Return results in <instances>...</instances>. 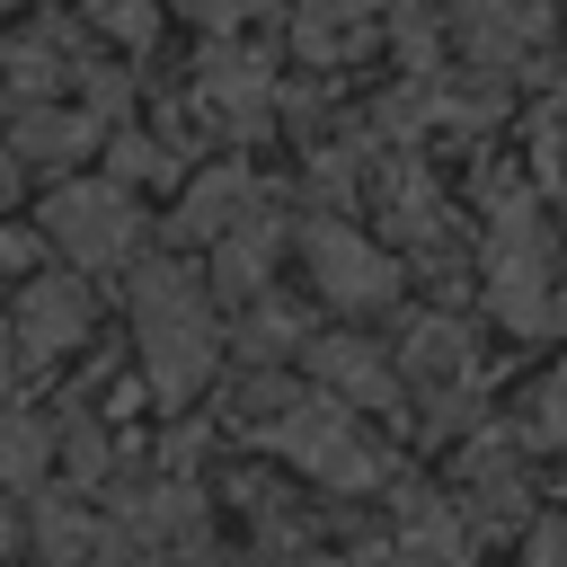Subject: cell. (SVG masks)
Instances as JSON below:
<instances>
[{"instance_id":"1","label":"cell","mask_w":567,"mask_h":567,"mask_svg":"<svg viewBox=\"0 0 567 567\" xmlns=\"http://www.w3.org/2000/svg\"><path fill=\"white\" fill-rule=\"evenodd\" d=\"M133 319H142V381L159 399H195L213 381V310L186 266H133Z\"/></svg>"},{"instance_id":"2","label":"cell","mask_w":567,"mask_h":567,"mask_svg":"<svg viewBox=\"0 0 567 567\" xmlns=\"http://www.w3.org/2000/svg\"><path fill=\"white\" fill-rule=\"evenodd\" d=\"M266 443H275L284 461L319 470L328 487H372V478H381V461L363 452V434H354L346 399H301V408H284V416L266 425Z\"/></svg>"},{"instance_id":"3","label":"cell","mask_w":567,"mask_h":567,"mask_svg":"<svg viewBox=\"0 0 567 567\" xmlns=\"http://www.w3.org/2000/svg\"><path fill=\"white\" fill-rule=\"evenodd\" d=\"M133 230H142V213H133V195L106 186V177L53 186V204H44V239L71 248V266H115V257L133 248Z\"/></svg>"},{"instance_id":"4","label":"cell","mask_w":567,"mask_h":567,"mask_svg":"<svg viewBox=\"0 0 567 567\" xmlns=\"http://www.w3.org/2000/svg\"><path fill=\"white\" fill-rule=\"evenodd\" d=\"M310 275H319V292H328L337 310H381V301L399 292V266H390L372 239H354L346 221H319V230H310Z\"/></svg>"},{"instance_id":"5","label":"cell","mask_w":567,"mask_h":567,"mask_svg":"<svg viewBox=\"0 0 567 567\" xmlns=\"http://www.w3.org/2000/svg\"><path fill=\"white\" fill-rule=\"evenodd\" d=\"M80 328H89V284L35 275V284L18 292V346H27V354H62Z\"/></svg>"},{"instance_id":"6","label":"cell","mask_w":567,"mask_h":567,"mask_svg":"<svg viewBox=\"0 0 567 567\" xmlns=\"http://www.w3.org/2000/svg\"><path fill=\"white\" fill-rule=\"evenodd\" d=\"M248 204H257V186H248L239 168H213V177H195V186H186L177 230H186V239H221V230H239V221H248Z\"/></svg>"},{"instance_id":"7","label":"cell","mask_w":567,"mask_h":567,"mask_svg":"<svg viewBox=\"0 0 567 567\" xmlns=\"http://www.w3.org/2000/svg\"><path fill=\"white\" fill-rule=\"evenodd\" d=\"M319 381L337 390V399H363V408H381L399 381H390V363H381V346H363V337H328L319 346Z\"/></svg>"},{"instance_id":"8","label":"cell","mask_w":567,"mask_h":567,"mask_svg":"<svg viewBox=\"0 0 567 567\" xmlns=\"http://www.w3.org/2000/svg\"><path fill=\"white\" fill-rule=\"evenodd\" d=\"M399 363H408V381L443 390V381H461V372H470V337H461L452 319H416V328H408V354H399Z\"/></svg>"},{"instance_id":"9","label":"cell","mask_w":567,"mask_h":567,"mask_svg":"<svg viewBox=\"0 0 567 567\" xmlns=\"http://www.w3.org/2000/svg\"><path fill=\"white\" fill-rule=\"evenodd\" d=\"M97 142L89 115H62V106H27L18 115V159H80Z\"/></svg>"},{"instance_id":"10","label":"cell","mask_w":567,"mask_h":567,"mask_svg":"<svg viewBox=\"0 0 567 567\" xmlns=\"http://www.w3.org/2000/svg\"><path fill=\"white\" fill-rule=\"evenodd\" d=\"M44 461H53V425H35V416H0V478H9V487H35Z\"/></svg>"},{"instance_id":"11","label":"cell","mask_w":567,"mask_h":567,"mask_svg":"<svg viewBox=\"0 0 567 567\" xmlns=\"http://www.w3.org/2000/svg\"><path fill=\"white\" fill-rule=\"evenodd\" d=\"M62 461H71L80 478H97V470H106V443H97L89 425H71V434H62Z\"/></svg>"},{"instance_id":"12","label":"cell","mask_w":567,"mask_h":567,"mask_svg":"<svg viewBox=\"0 0 567 567\" xmlns=\"http://www.w3.org/2000/svg\"><path fill=\"white\" fill-rule=\"evenodd\" d=\"M115 168H124V177H159V151H151L142 133H124V142H115Z\"/></svg>"},{"instance_id":"13","label":"cell","mask_w":567,"mask_h":567,"mask_svg":"<svg viewBox=\"0 0 567 567\" xmlns=\"http://www.w3.org/2000/svg\"><path fill=\"white\" fill-rule=\"evenodd\" d=\"M0 257H9V266H27V257H35V239H27V230H0Z\"/></svg>"},{"instance_id":"14","label":"cell","mask_w":567,"mask_h":567,"mask_svg":"<svg viewBox=\"0 0 567 567\" xmlns=\"http://www.w3.org/2000/svg\"><path fill=\"white\" fill-rule=\"evenodd\" d=\"M9 186H18V159H9V151H0V204H9Z\"/></svg>"},{"instance_id":"15","label":"cell","mask_w":567,"mask_h":567,"mask_svg":"<svg viewBox=\"0 0 567 567\" xmlns=\"http://www.w3.org/2000/svg\"><path fill=\"white\" fill-rule=\"evenodd\" d=\"M301 567H328V558H301Z\"/></svg>"}]
</instances>
